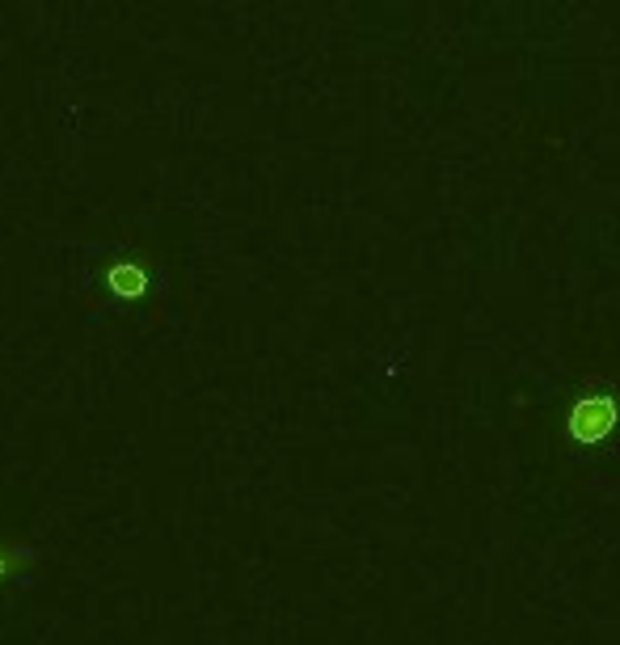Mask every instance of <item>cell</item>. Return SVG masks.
Instances as JSON below:
<instances>
[{"label": "cell", "mask_w": 620, "mask_h": 645, "mask_svg": "<svg viewBox=\"0 0 620 645\" xmlns=\"http://www.w3.org/2000/svg\"><path fill=\"white\" fill-rule=\"evenodd\" d=\"M34 573H39L34 549L25 545L18 531L0 527V628L22 616L25 595L34 587Z\"/></svg>", "instance_id": "1"}, {"label": "cell", "mask_w": 620, "mask_h": 645, "mask_svg": "<svg viewBox=\"0 0 620 645\" xmlns=\"http://www.w3.org/2000/svg\"><path fill=\"white\" fill-rule=\"evenodd\" d=\"M574 434L578 439H587V443H596L603 439L608 430L617 427V401H608V397H587L582 406L574 409Z\"/></svg>", "instance_id": "2"}, {"label": "cell", "mask_w": 620, "mask_h": 645, "mask_svg": "<svg viewBox=\"0 0 620 645\" xmlns=\"http://www.w3.org/2000/svg\"><path fill=\"white\" fill-rule=\"evenodd\" d=\"M143 283H148V279H143V270H136V266H119V270L110 275V287H115L119 295H140Z\"/></svg>", "instance_id": "3"}]
</instances>
